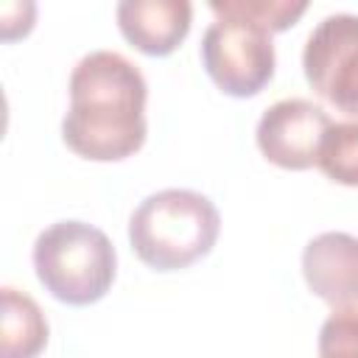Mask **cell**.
I'll list each match as a JSON object with an SVG mask.
<instances>
[{
  "instance_id": "obj_1",
  "label": "cell",
  "mask_w": 358,
  "mask_h": 358,
  "mask_svg": "<svg viewBox=\"0 0 358 358\" xmlns=\"http://www.w3.org/2000/svg\"><path fill=\"white\" fill-rule=\"evenodd\" d=\"M64 145L92 162H117L145 143L148 84L134 62L115 50H90L70 73Z\"/></svg>"
},
{
  "instance_id": "obj_2",
  "label": "cell",
  "mask_w": 358,
  "mask_h": 358,
  "mask_svg": "<svg viewBox=\"0 0 358 358\" xmlns=\"http://www.w3.org/2000/svg\"><path fill=\"white\" fill-rule=\"evenodd\" d=\"M218 232V207L187 187H165L145 196L129 218V243L154 271H179L207 257Z\"/></svg>"
},
{
  "instance_id": "obj_3",
  "label": "cell",
  "mask_w": 358,
  "mask_h": 358,
  "mask_svg": "<svg viewBox=\"0 0 358 358\" xmlns=\"http://www.w3.org/2000/svg\"><path fill=\"white\" fill-rule=\"evenodd\" d=\"M34 271L45 291L73 308L103 299L117 274V252L87 221H56L34 241Z\"/></svg>"
},
{
  "instance_id": "obj_4",
  "label": "cell",
  "mask_w": 358,
  "mask_h": 358,
  "mask_svg": "<svg viewBox=\"0 0 358 358\" xmlns=\"http://www.w3.org/2000/svg\"><path fill=\"white\" fill-rule=\"evenodd\" d=\"M215 22L201 36V64L213 84L232 98H252L274 78L271 34L243 17L213 11Z\"/></svg>"
},
{
  "instance_id": "obj_5",
  "label": "cell",
  "mask_w": 358,
  "mask_h": 358,
  "mask_svg": "<svg viewBox=\"0 0 358 358\" xmlns=\"http://www.w3.org/2000/svg\"><path fill=\"white\" fill-rule=\"evenodd\" d=\"M302 70L316 95L358 117V14H327L305 42Z\"/></svg>"
},
{
  "instance_id": "obj_6",
  "label": "cell",
  "mask_w": 358,
  "mask_h": 358,
  "mask_svg": "<svg viewBox=\"0 0 358 358\" xmlns=\"http://www.w3.org/2000/svg\"><path fill=\"white\" fill-rule=\"evenodd\" d=\"M333 126L330 115L308 98H282L271 103L255 129L260 154L285 171H308L319 162V148Z\"/></svg>"
},
{
  "instance_id": "obj_7",
  "label": "cell",
  "mask_w": 358,
  "mask_h": 358,
  "mask_svg": "<svg viewBox=\"0 0 358 358\" xmlns=\"http://www.w3.org/2000/svg\"><path fill=\"white\" fill-rule=\"evenodd\" d=\"M302 277L333 310L358 308V238L350 232L310 238L302 249Z\"/></svg>"
},
{
  "instance_id": "obj_8",
  "label": "cell",
  "mask_w": 358,
  "mask_h": 358,
  "mask_svg": "<svg viewBox=\"0 0 358 358\" xmlns=\"http://www.w3.org/2000/svg\"><path fill=\"white\" fill-rule=\"evenodd\" d=\"M120 34L145 56H171L190 34L193 6L187 0H123L115 8Z\"/></svg>"
},
{
  "instance_id": "obj_9",
  "label": "cell",
  "mask_w": 358,
  "mask_h": 358,
  "mask_svg": "<svg viewBox=\"0 0 358 358\" xmlns=\"http://www.w3.org/2000/svg\"><path fill=\"white\" fill-rule=\"evenodd\" d=\"M48 344V319L34 296L11 285L3 288L0 358H36Z\"/></svg>"
},
{
  "instance_id": "obj_10",
  "label": "cell",
  "mask_w": 358,
  "mask_h": 358,
  "mask_svg": "<svg viewBox=\"0 0 358 358\" xmlns=\"http://www.w3.org/2000/svg\"><path fill=\"white\" fill-rule=\"evenodd\" d=\"M316 165L330 182L358 187V120H341L327 129Z\"/></svg>"
},
{
  "instance_id": "obj_11",
  "label": "cell",
  "mask_w": 358,
  "mask_h": 358,
  "mask_svg": "<svg viewBox=\"0 0 358 358\" xmlns=\"http://www.w3.org/2000/svg\"><path fill=\"white\" fill-rule=\"evenodd\" d=\"M210 11L235 14L266 28L268 34H280L308 11V3L305 0H213Z\"/></svg>"
},
{
  "instance_id": "obj_12",
  "label": "cell",
  "mask_w": 358,
  "mask_h": 358,
  "mask_svg": "<svg viewBox=\"0 0 358 358\" xmlns=\"http://www.w3.org/2000/svg\"><path fill=\"white\" fill-rule=\"evenodd\" d=\"M319 358H358V308L333 310L322 322Z\"/></svg>"
},
{
  "instance_id": "obj_13",
  "label": "cell",
  "mask_w": 358,
  "mask_h": 358,
  "mask_svg": "<svg viewBox=\"0 0 358 358\" xmlns=\"http://www.w3.org/2000/svg\"><path fill=\"white\" fill-rule=\"evenodd\" d=\"M34 17H36L34 3H6L0 8V34H3V39L14 42V39L25 36L34 28Z\"/></svg>"
}]
</instances>
